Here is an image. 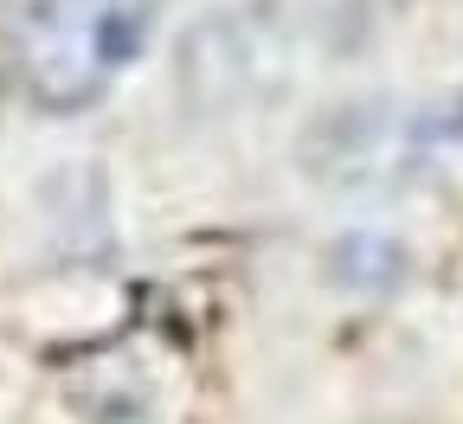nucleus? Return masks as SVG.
<instances>
[{
    "instance_id": "obj_1",
    "label": "nucleus",
    "mask_w": 463,
    "mask_h": 424,
    "mask_svg": "<svg viewBox=\"0 0 463 424\" xmlns=\"http://www.w3.org/2000/svg\"><path fill=\"white\" fill-rule=\"evenodd\" d=\"M148 33V0H26L14 33L20 78L45 109H84L136 71Z\"/></svg>"
}]
</instances>
